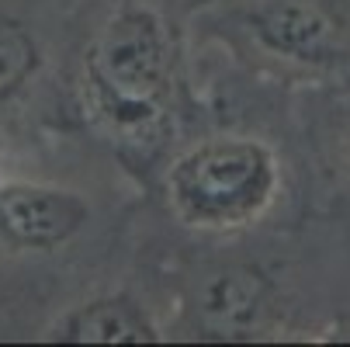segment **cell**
Here are the masks:
<instances>
[{"label": "cell", "mask_w": 350, "mask_h": 347, "mask_svg": "<svg viewBox=\"0 0 350 347\" xmlns=\"http://www.w3.org/2000/svg\"><path fill=\"white\" fill-rule=\"evenodd\" d=\"M42 340L59 344H157L163 340L153 313L129 292H105L70 306L45 326Z\"/></svg>", "instance_id": "obj_5"}, {"label": "cell", "mask_w": 350, "mask_h": 347, "mask_svg": "<svg viewBox=\"0 0 350 347\" xmlns=\"http://www.w3.org/2000/svg\"><path fill=\"white\" fill-rule=\"evenodd\" d=\"M177 42L167 18L142 4L115 8L80 60V97L90 118L122 142H153L174 108Z\"/></svg>", "instance_id": "obj_1"}, {"label": "cell", "mask_w": 350, "mask_h": 347, "mask_svg": "<svg viewBox=\"0 0 350 347\" xmlns=\"http://www.w3.org/2000/svg\"><path fill=\"white\" fill-rule=\"evenodd\" d=\"M284 170L257 136H208L180 150L163 177L167 209L198 233H239L260 222L281 194Z\"/></svg>", "instance_id": "obj_2"}, {"label": "cell", "mask_w": 350, "mask_h": 347, "mask_svg": "<svg viewBox=\"0 0 350 347\" xmlns=\"http://www.w3.org/2000/svg\"><path fill=\"white\" fill-rule=\"evenodd\" d=\"M90 222V202L49 181L0 184V250L8 254H53Z\"/></svg>", "instance_id": "obj_4"}, {"label": "cell", "mask_w": 350, "mask_h": 347, "mask_svg": "<svg viewBox=\"0 0 350 347\" xmlns=\"http://www.w3.org/2000/svg\"><path fill=\"white\" fill-rule=\"evenodd\" d=\"M239 25L257 53L298 70H333L350 53V0H246Z\"/></svg>", "instance_id": "obj_3"}, {"label": "cell", "mask_w": 350, "mask_h": 347, "mask_svg": "<svg viewBox=\"0 0 350 347\" xmlns=\"http://www.w3.org/2000/svg\"><path fill=\"white\" fill-rule=\"evenodd\" d=\"M38 70H42V45L35 31L14 14L0 11V108L11 105L35 80Z\"/></svg>", "instance_id": "obj_7"}, {"label": "cell", "mask_w": 350, "mask_h": 347, "mask_svg": "<svg viewBox=\"0 0 350 347\" xmlns=\"http://www.w3.org/2000/svg\"><path fill=\"white\" fill-rule=\"evenodd\" d=\"M202 309L215 330H226L229 337L246 333L267 313V285L260 274L246 271V268L222 271L208 281Z\"/></svg>", "instance_id": "obj_6"}]
</instances>
